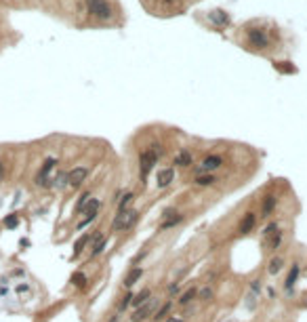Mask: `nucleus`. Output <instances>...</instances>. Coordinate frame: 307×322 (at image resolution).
<instances>
[{
	"instance_id": "obj_34",
	"label": "nucleus",
	"mask_w": 307,
	"mask_h": 322,
	"mask_svg": "<svg viewBox=\"0 0 307 322\" xmlns=\"http://www.w3.org/2000/svg\"><path fill=\"white\" fill-rule=\"evenodd\" d=\"M276 232H278V223H269L265 230H263V236L267 238V236H272V234H276Z\"/></svg>"
},
{
	"instance_id": "obj_31",
	"label": "nucleus",
	"mask_w": 307,
	"mask_h": 322,
	"mask_svg": "<svg viewBox=\"0 0 307 322\" xmlns=\"http://www.w3.org/2000/svg\"><path fill=\"white\" fill-rule=\"evenodd\" d=\"M131 301H133V295L128 293V295H124V299L120 301V305H118V312H124L128 305H131Z\"/></svg>"
},
{
	"instance_id": "obj_25",
	"label": "nucleus",
	"mask_w": 307,
	"mask_h": 322,
	"mask_svg": "<svg viewBox=\"0 0 307 322\" xmlns=\"http://www.w3.org/2000/svg\"><path fill=\"white\" fill-rule=\"evenodd\" d=\"M105 244H107V240H105V238H101V240H97V242H95V244H93V246H91V248H93V251H91V257H97V255H99V253H103V248H105Z\"/></svg>"
},
{
	"instance_id": "obj_32",
	"label": "nucleus",
	"mask_w": 307,
	"mask_h": 322,
	"mask_svg": "<svg viewBox=\"0 0 307 322\" xmlns=\"http://www.w3.org/2000/svg\"><path fill=\"white\" fill-rule=\"evenodd\" d=\"M200 299H202V301H210V299H213V288H208V287L202 288V291H200Z\"/></svg>"
},
{
	"instance_id": "obj_38",
	"label": "nucleus",
	"mask_w": 307,
	"mask_h": 322,
	"mask_svg": "<svg viewBox=\"0 0 307 322\" xmlns=\"http://www.w3.org/2000/svg\"><path fill=\"white\" fill-rule=\"evenodd\" d=\"M2 175H4V164L0 162V181H2Z\"/></svg>"
},
{
	"instance_id": "obj_19",
	"label": "nucleus",
	"mask_w": 307,
	"mask_h": 322,
	"mask_svg": "<svg viewBox=\"0 0 307 322\" xmlns=\"http://www.w3.org/2000/svg\"><path fill=\"white\" fill-rule=\"evenodd\" d=\"M149 297H152V293H149V291H147V288H143V291H141V293H137V295H135V297H133V301H131V303H133V305H137V308H139V305H143V303H145L147 299H149Z\"/></svg>"
},
{
	"instance_id": "obj_17",
	"label": "nucleus",
	"mask_w": 307,
	"mask_h": 322,
	"mask_svg": "<svg viewBox=\"0 0 307 322\" xmlns=\"http://www.w3.org/2000/svg\"><path fill=\"white\" fill-rule=\"evenodd\" d=\"M196 297H198V288H196V287H191V288H187V291H185V293L181 295V299H179V303H181V305H187L189 301H194Z\"/></svg>"
},
{
	"instance_id": "obj_37",
	"label": "nucleus",
	"mask_w": 307,
	"mask_h": 322,
	"mask_svg": "<svg viewBox=\"0 0 307 322\" xmlns=\"http://www.w3.org/2000/svg\"><path fill=\"white\" fill-rule=\"evenodd\" d=\"M17 291H19V293H23V291H28V284H21V287H17Z\"/></svg>"
},
{
	"instance_id": "obj_12",
	"label": "nucleus",
	"mask_w": 307,
	"mask_h": 322,
	"mask_svg": "<svg viewBox=\"0 0 307 322\" xmlns=\"http://www.w3.org/2000/svg\"><path fill=\"white\" fill-rule=\"evenodd\" d=\"M141 276H143V270L141 267H133L131 272L126 274V278H124V287L126 288H131L137 284V280H141Z\"/></svg>"
},
{
	"instance_id": "obj_30",
	"label": "nucleus",
	"mask_w": 307,
	"mask_h": 322,
	"mask_svg": "<svg viewBox=\"0 0 307 322\" xmlns=\"http://www.w3.org/2000/svg\"><path fill=\"white\" fill-rule=\"evenodd\" d=\"M55 185H57V188H65V185H70V183H67V175H65V173H59V175L55 177Z\"/></svg>"
},
{
	"instance_id": "obj_7",
	"label": "nucleus",
	"mask_w": 307,
	"mask_h": 322,
	"mask_svg": "<svg viewBox=\"0 0 307 322\" xmlns=\"http://www.w3.org/2000/svg\"><path fill=\"white\" fill-rule=\"evenodd\" d=\"M57 164V160L55 158H49V160H44V164H42V168H40V173L36 175V183L38 185H49L46 183V175H49L51 171H53V166Z\"/></svg>"
},
{
	"instance_id": "obj_6",
	"label": "nucleus",
	"mask_w": 307,
	"mask_h": 322,
	"mask_svg": "<svg viewBox=\"0 0 307 322\" xmlns=\"http://www.w3.org/2000/svg\"><path fill=\"white\" fill-rule=\"evenodd\" d=\"M175 181V171L173 168H162V171H158V177H156V185L158 188H168L170 183Z\"/></svg>"
},
{
	"instance_id": "obj_20",
	"label": "nucleus",
	"mask_w": 307,
	"mask_h": 322,
	"mask_svg": "<svg viewBox=\"0 0 307 322\" xmlns=\"http://www.w3.org/2000/svg\"><path fill=\"white\" fill-rule=\"evenodd\" d=\"M181 221H183V215H177V217H168V219H164V221H162L160 230H170V227H175V225H179Z\"/></svg>"
},
{
	"instance_id": "obj_11",
	"label": "nucleus",
	"mask_w": 307,
	"mask_h": 322,
	"mask_svg": "<svg viewBox=\"0 0 307 322\" xmlns=\"http://www.w3.org/2000/svg\"><path fill=\"white\" fill-rule=\"evenodd\" d=\"M99 206H101V204H99V200H97V198H91V200L86 202V206L82 209V213L86 215V219H89V221H93V219L97 217V210H99Z\"/></svg>"
},
{
	"instance_id": "obj_5",
	"label": "nucleus",
	"mask_w": 307,
	"mask_h": 322,
	"mask_svg": "<svg viewBox=\"0 0 307 322\" xmlns=\"http://www.w3.org/2000/svg\"><path fill=\"white\" fill-rule=\"evenodd\" d=\"M248 40H250V44L257 46V49H265L267 46V34L263 32V30H259V28L248 30Z\"/></svg>"
},
{
	"instance_id": "obj_14",
	"label": "nucleus",
	"mask_w": 307,
	"mask_h": 322,
	"mask_svg": "<svg viewBox=\"0 0 307 322\" xmlns=\"http://www.w3.org/2000/svg\"><path fill=\"white\" fill-rule=\"evenodd\" d=\"M175 164H177V166H189V164H191V152H187V150H181V152H179V154H177V156H175Z\"/></svg>"
},
{
	"instance_id": "obj_33",
	"label": "nucleus",
	"mask_w": 307,
	"mask_h": 322,
	"mask_svg": "<svg viewBox=\"0 0 307 322\" xmlns=\"http://www.w3.org/2000/svg\"><path fill=\"white\" fill-rule=\"evenodd\" d=\"M259 293H261V280H252L250 282V295H255V297H257Z\"/></svg>"
},
{
	"instance_id": "obj_13",
	"label": "nucleus",
	"mask_w": 307,
	"mask_h": 322,
	"mask_svg": "<svg viewBox=\"0 0 307 322\" xmlns=\"http://www.w3.org/2000/svg\"><path fill=\"white\" fill-rule=\"evenodd\" d=\"M137 219H139V210H126L124 213V221H122V230H131L135 223H137Z\"/></svg>"
},
{
	"instance_id": "obj_18",
	"label": "nucleus",
	"mask_w": 307,
	"mask_h": 322,
	"mask_svg": "<svg viewBox=\"0 0 307 322\" xmlns=\"http://www.w3.org/2000/svg\"><path fill=\"white\" fill-rule=\"evenodd\" d=\"M89 242H91V236H89V234H84L82 238H78V242L74 244V257H78V255L84 251V246L89 244Z\"/></svg>"
},
{
	"instance_id": "obj_28",
	"label": "nucleus",
	"mask_w": 307,
	"mask_h": 322,
	"mask_svg": "<svg viewBox=\"0 0 307 322\" xmlns=\"http://www.w3.org/2000/svg\"><path fill=\"white\" fill-rule=\"evenodd\" d=\"M19 225V217L17 215H8L7 219H4V227H8V230H13V227H17Z\"/></svg>"
},
{
	"instance_id": "obj_16",
	"label": "nucleus",
	"mask_w": 307,
	"mask_h": 322,
	"mask_svg": "<svg viewBox=\"0 0 307 322\" xmlns=\"http://www.w3.org/2000/svg\"><path fill=\"white\" fill-rule=\"evenodd\" d=\"M210 21H215L217 25H227L229 23V17L223 13V11H213V13H208Z\"/></svg>"
},
{
	"instance_id": "obj_23",
	"label": "nucleus",
	"mask_w": 307,
	"mask_h": 322,
	"mask_svg": "<svg viewBox=\"0 0 307 322\" xmlns=\"http://www.w3.org/2000/svg\"><path fill=\"white\" fill-rule=\"evenodd\" d=\"M133 194H131V192H128V194H124V198H122V200H120V206H118V213H126V210H128V206H131V202H133Z\"/></svg>"
},
{
	"instance_id": "obj_8",
	"label": "nucleus",
	"mask_w": 307,
	"mask_h": 322,
	"mask_svg": "<svg viewBox=\"0 0 307 322\" xmlns=\"http://www.w3.org/2000/svg\"><path fill=\"white\" fill-rule=\"evenodd\" d=\"M221 164H223V158H221V156H217V154H213V156H206V158L200 162V171H206V173H210V171L219 168Z\"/></svg>"
},
{
	"instance_id": "obj_36",
	"label": "nucleus",
	"mask_w": 307,
	"mask_h": 322,
	"mask_svg": "<svg viewBox=\"0 0 307 322\" xmlns=\"http://www.w3.org/2000/svg\"><path fill=\"white\" fill-rule=\"evenodd\" d=\"M166 322H185V320H183V318H177V316H170Z\"/></svg>"
},
{
	"instance_id": "obj_35",
	"label": "nucleus",
	"mask_w": 307,
	"mask_h": 322,
	"mask_svg": "<svg viewBox=\"0 0 307 322\" xmlns=\"http://www.w3.org/2000/svg\"><path fill=\"white\" fill-rule=\"evenodd\" d=\"M168 293H170V295L179 293V284H170V287H168Z\"/></svg>"
},
{
	"instance_id": "obj_27",
	"label": "nucleus",
	"mask_w": 307,
	"mask_h": 322,
	"mask_svg": "<svg viewBox=\"0 0 307 322\" xmlns=\"http://www.w3.org/2000/svg\"><path fill=\"white\" fill-rule=\"evenodd\" d=\"M89 200H91V194H89V192H86V194H82V196H80V200H78V204H76V213H82V209L86 206V202H89Z\"/></svg>"
},
{
	"instance_id": "obj_21",
	"label": "nucleus",
	"mask_w": 307,
	"mask_h": 322,
	"mask_svg": "<svg viewBox=\"0 0 307 322\" xmlns=\"http://www.w3.org/2000/svg\"><path fill=\"white\" fill-rule=\"evenodd\" d=\"M217 181V177L215 175H210V173H208V175H198V177H196V185H213V183H215Z\"/></svg>"
},
{
	"instance_id": "obj_26",
	"label": "nucleus",
	"mask_w": 307,
	"mask_h": 322,
	"mask_svg": "<svg viewBox=\"0 0 307 322\" xmlns=\"http://www.w3.org/2000/svg\"><path fill=\"white\" fill-rule=\"evenodd\" d=\"M168 309H170V303H164V305H162V308H160L158 312H156V314L152 316V318H154L156 322H158V320H162V318H164V316L168 314Z\"/></svg>"
},
{
	"instance_id": "obj_10",
	"label": "nucleus",
	"mask_w": 307,
	"mask_h": 322,
	"mask_svg": "<svg viewBox=\"0 0 307 322\" xmlns=\"http://www.w3.org/2000/svg\"><path fill=\"white\" fill-rule=\"evenodd\" d=\"M276 204H278V198L272 196V194L263 198V204H261V217H269L272 210L276 209Z\"/></svg>"
},
{
	"instance_id": "obj_3",
	"label": "nucleus",
	"mask_w": 307,
	"mask_h": 322,
	"mask_svg": "<svg viewBox=\"0 0 307 322\" xmlns=\"http://www.w3.org/2000/svg\"><path fill=\"white\" fill-rule=\"evenodd\" d=\"M154 305H156V301L149 297L143 305H139V308L135 309V314L131 316V322H143L145 318H149V316H152V312H154Z\"/></svg>"
},
{
	"instance_id": "obj_29",
	"label": "nucleus",
	"mask_w": 307,
	"mask_h": 322,
	"mask_svg": "<svg viewBox=\"0 0 307 322\" xmlns=\"http://www.w3.org/2000/svg\"><path fill=\"white\" fill-rule=\"evenodd\" d=\"M280 242H282V232H276V234H272V240H269V248H278Z\"/></svg>"
},
{
	"instance_id": "obj_15",
	"label": "nucleus",
	"mask_w": 307,
	"mask_h": 322,
	"mask_svg": "<svg viewBox=\"0 0 307 322\" xmlns=\"http://www.w3.org/2000/svg\"><path fill=\"white\" fill-rule=\"evenodd\" d=\"M299 272H301V267L294 263L293 265V270H290V274H288V278H286V282H284V287H286V291H290V288L294 287V282L299 280Z\"/></svg>"
},
{
	"instance_id": "obj_22",
	"label": "nucleus",
	"mask_w": 307,
	"mask_h": 322,
	"mask_svg": "<svg viewBox=\"0 0 307 322\" xmlns=\"http://www.w3.org/2000/svg\"><path fill=\"white\" fill-rule=\"evenodd\" d=\"M72 284L78 287V288H84L86 287V276H84L82 272H76L74 276H72Z\"/></svg>"
},
{
	"instance_id": "obj_2",
	"label": "nucleus",
	"mask_w": 307,
	"mask_h": 322,
	"mask_svg": "<svg viewBox=\"0 0 307 322\" xmlns=\"http://www.w3.org/2000/svg\"><path fill=\"white\" fill-rule=\"evenodd\" d=\"M86 8L93 17L105 21L112 17V7L107 4V0H86Z\"/></svg>"
},
{
	"instance_id": "obj_24",
	"label": "nucleus",
	"mask_w": 307,
	"mask_h": 322,
	"mask_svg": "<svg viewBox=\"0 0 307 322\" xmlns=\"http://www.w3.org/2000/svg\"><path fill=\"white\" fill-rule=\"evenodd\" d=\"M282 265H284L282 257H273V259L269 261V274H278L280 270H282Z\"/></svg>"
},
{
	"instance_id": "obj_9",
	"label": "nucleus",
	"mask_w": 307,
	"mask_h": 322,
	"mask_svg": "<svg viewBox=\"0 0 307 322\" xmlns=\"http://www.w3.org/2000/svg\"><path fill=\"white\" fill-rule=\"evenodd\" d=\"M255 221H257V215L255 213H246L244 217H242V221H240V225H238V232L240 234H248L255 227Z\"/></svg>"
},
{
	"instance_id": "obj_39",
	"label": "nucleus",
	"mask_w": 307,
	"mask_h": 322,
	"mask_svg": "<svg viewBox=\"0 0 307 322\" xmlns=\"http://www.w3.org/2000/svg\"><path fill=\"white\" fill-rule=\"evenodd\" d=\"M164 2H168V4H170V2H175V0H164Z\"/></svg>"
},
{
	"instance_id": "obj_4",
	"label": "nucleus",
	"mask_w": 307,
	"mask_h": 322,
	"mask_svg": "<svg viewBox=\"0 0 307 322\" xmlns=\"http://www.w3.org/2000/svg\"><path fill=\"white\" fill-rule=\"evenodd\" d=\"M86 177H89V168L86 166H76V168H72L70 173H67V183H70L72 188H80Z\"/></svg>"
},
{
	"instance_id": "obj_1",
	"label": "nucleus",
	"mask_w": 307,
	"mask_h": 322,
	"mask_svg": "<svg viewBox=\"0 0 307 322\" xmlns=\"http://www.w3.org/2000/svg\"><path fill=\"white\" fill-rule=\"evenodd\" d=\"M158 145H154L149 147V150H145V152H141L139 156V175L141 179H145L147 175H149V171L154 168V164L158 162V158L162 156V150H156Z\"/></svg>"
}]
</instances>
